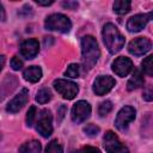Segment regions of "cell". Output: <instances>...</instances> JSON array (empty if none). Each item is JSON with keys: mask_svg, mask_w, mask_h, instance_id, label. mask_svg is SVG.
Segmentation results:
<instances>
[{"mask_svg": "<svg viewBox=\"0 0 153 153\" xmlns=\"http://www.w3.org/2000/svg\"><path fill=\"white\" fill-rule=\"evenodd\" d=\"M81 60L85 69H91L100 56L98 43L93 36H84L81 38Z\"/></svg>", "mask_w": 153, "mask_h": 153, "instance_id": "cell-1", "label": "cell"}, {"mask_svg": "<svg viewBox=\"0 0 153 153\" xmlns=\"http://www.w3.org/2000/svg\"><path fill=\"white\" fill-rule=\"evenodd\" d=\"M102 35H103L104 44L111 54H116L123 48L124 37L121 35V32L114 24H111V23L105 24L103 27Z\"/></svg>", "mask_w": 153, "mask_h": 153, "instance_id": "cell-2", "label": "cell"}, {"mask_svg": "<svg viewBox=\"0 0 153 153\" xmlns=\"http://www.w3.org/2000/svg\"><path fill=\"white\" fill-rule=\"evenodd\" d=\"M44 26L47 30L66 33V32L71 31L72 23L67 16L61 14V13H54V14H50L47 17V19L44 22Z\"/></svg>", "mask_w": 153, "mask_h": 153, "instance_id": "cell-3", "label": "cell"}, {"mask_svg": "<svg viewBox=\"0 0 153 153\" xmlns=\"http://www.w3.org/2000/svg\"><path fill=\"white\" fill-rule=\"evenodd\" d=\"M38 115V114H37ZM53 117L48 109H43L39 111V115L36 117V130L43 136L48 137L53 133Z\"/></svg>", "mask_w": 153, "mask_h": 153, "instance_id": "cell-4", "label": "cell"}, {"mask_svg": "<svg viewBox=\"0 0 153 153\" xmlns=\"http://www.w3.org/2000/svg\"><path fill=\"white\" fill-rule=\"evenodd\" d=\"M54 87L55 90L65 98V99H73L78 92H79V86L67 79H57L54 81Z\"/></svg>", "mask_w": 153, "mask_h": 153, "instance_id": "cell-5", "label": "cell"}, {"mask_svg": "<svg viewBox=\"0 0 153 153\" xmlns=\"http://www.w3.org/2000/svg\"><path fill=\"white\" fill-rule=\"evenodd\" d=\"M104 148L108 153H129V149L127 146H124L120 139L117 137V135L115 133H112L111 130L106 131L104 135Z\"/></svg>", "mask_w": 153, "mask_h": 153, "instance_id": "cell-6", "label": "cell"}, {"mask_svg": "<svg viewBox=\"0 0 153 153\" xmlns=\"http://www.w3.org/2000/svg\"><path fill=\"white\" fill-rule=\"evenodd\" d=\"M135 115H136V111L133 106H123L117 116H116V120H115V126L118 130H126L129 126V123H131L134 120H135Z\"/></svg>", "mask_w": 153, "mask_h": 153, "instance_id": "cell-7", "label": "cell"}, {"mask_svg": "<svg viewBox=\"0 0 153 153\" xmlns=\"http://www.w3.org/2000/svg\"><path fill=\"white\" fill-rule=\"evenodd\" d=\"M91 115V105L86 100L76 102L72 108V121L74 123H81L86 121Z\"/></svg>", "mask_w": 153, "mask_h": 153, "instance_id": "cell-8", "label": "cell"}, {"mask_svg": "<svg viewBox=\"0 0 153 153\" xmlns=\"http://www.w3.org/2000/svg\"><path fill=\"white\" fill-rule=\"evenodd\" d=\"M152 48V43L148 38L146 37H137L134 38L129 45H128V51L135 56H141L145 55L147 51H149Z\"/></svg>", "mask_w": 153, "mask_h": 153, "instance_id": "cell-9", "label": "cell"}, {"mask_svg": "<svg viewBox=\"0 0 153 153\" xmlns=\"http://www.w3.org/2000/svg\"><path fill=\"white\" fill-rule=\"evenodd\" d=\"M116 81L110 75H99L93 82V92L97 96H103L112 90Z\"/></svg>", "mask_w": 153, "mask_h": 153, "instance_id": "cell-10", "label": "cell"}, {"mask_svg": "<svg viewBox=\"0 0 153 153\" xmlns=\"http://www.w3.org/2000/svg\"><path fill=\"white\" fill-rule=\"evenodd\" d=\"M152 19V12L145 13V14H136L128 19L127 22V29L130 32H139L141 31L146 24Z\"/></svg>", "mask_w": 153, "mask_h": 153, "instance_id": "cell-11", "label": "cell"}, {"mask_svg": "<svg viewBox=\"0 0 153 153\" xmlns=\"http://www.w3.org/2000/svg\"><path fill=\"white\" fill-rule=\"evenodd\" d=\"M111 68L115 72V74H117L118 76L123 78V76H127L133 71V62H131L130 59L121 56V57H117L112 62Z\"/></svg>", "mask_w": 153, "mask_h": 153, "instance_id": "cell-12", "label": "cell"}, {"mask_svg": "<svg viewBox=\"0 0 153 153\" xmlns=\"http://www.w3.org/2000/svg\"><path fill=\"white\" fill-rule=\"evenodd\" d=\"M27 100H29V91L26 88H22V91L12 100H10V103L6 106V111L11 114L18 112L20 109H23V106L27 103Z\"/></svg>", "mask_w": 153, "mask_h": 153, "instance_id": "cell-13", "label": "cell"}, {"mask_svg": "<svg viewBox=\"0 0 153 153\" xmlns=\"http://www.w3.org/2000/svg\"><path fill=\"white\" fill-rule=\"evenodd\" d=\"M20 54L23 57L30 60V59H33L37 54H38V50H39V44H38V41L35 39V38H29L26 41H24L22 44H20Z\"/></svg>", "mask_w": 153, "mask_h": 153, "instance_id": "cell-14", "label": "cell"}, {"mask_svg": "<svg viewBox=\"0 0 153 153\" xmlns=\"http://www.w3.org/2000/svg\"><path fill=\"white\" fill-rule=\"evenodd\" d=\"M17 85H18L17 78L12 74H7L6 78L4 79L2 84L0 85V100H2L5 97H7L10 93H12V91L17 87Z\"/></svg>", "mask_w": 153, "mask_h": 153, "instance_id": "cell-15", "label": "cell"}, {"mask_svg": "<svg viewBox=\"0 0 153 153\" xmlns=\"http://www.w3.org/2000/svg\"><path fill=\"white\" fill-rule=\"evenodd\" d=\"M143 84H145V80H143L142 73L139 69H134L131 78L128 80L127 88H128V91H133V90H136V88L142 87Z\"/></svg>", "mask_w": 153, "mask_h": 153, "instance_id": "cell-16", "label": "cell"}, {"mask_svg": "<svg viewBox=\"0 0 153 153\" xmlns=\"http://www.w3.org/2000/svg\"><path fill=\"white\" fill-rule=\"evenodd\" d=\"M23 76L26 81H30V82H37L41 78H42V69L41 67L38 66H31V67H27L24 73H23Z\"/></svg>", "mask_w": 153, "mask_h": 153, "instance_id": "cell-17", "label": "cell"}, {"mask_svg": "<svg viewBox=\"0 0 153 153\" xmlns=\"http://www.w3.org/2000/svg\"><path fill=\"white\" fill-rule=\"evenodd\" d=\"M41 149H42V146L39 141L30 140L19 147L18 153H41Z\"/></svg>", "mask_w": 153, "mask_h": 153, "instance_id": "cell-18", "label": "cell"}, {"mask_svg": "<svg viewBox=\"0 0 153 153\" xmlns=\"http://www.w3.org/2000/svg\"><path fill=\"white\" fill-rule=\"evenodd\" d=\"M131 2L128 0H116L114 2V12L117 14H126L130 11Z\"/></svg>", "mask_w": 153, "mask_h": 153, "instance_id": "cell-19", "label": "cell"}, {"mask_svg": "<svg viewBox=\"0 0 153 153\" xmlns=\"http://www.w3.org/2000/svg\"><path fill=\"white\" fill-rule=\"evenodd\" d=\"M50 99H51V92H50V90L47 88V87L41 88V90L37 92V94H36V100H37L39 104H45V103H48Z\"/></svg>", "mask_w": 153, "mask_h": 153, "instance_id": "cell-20", "label": "cell"}, {"mask_svg": "<svg viewBox=\"0 0 153 153\" xmlns=\"http://www.w3.org/2000/svg\"><path fill=\"white\" fill-rule=\"evenodd\" d=\"M65 75L68 78H79L80 75V66L76 63H72L67 67V69L65 71Z\"/></svg>", "mask_w": 153, "mask_h": 153, "instance_id": "cell-21", "label": "cell"}, {"mask_svg": "<svg viewBox=\"0 0 153 153\" xmlns=\"http://www.w3.org/2000/svg\"><path fill=\"white\" fill-rule=\"evenodd\" d=\"M152 60H153V56L152 55H149V56H147L142 62H141V66H142V71L147 74V75H149V76H152L153 75V66H152Z\"/></svg>", "mask_w": 153, "mask_h": 153, "instance_id": "cell-22", "label": "cell"}, {"mask_svg": "<svg viewBox=\"0 0 153 153\" xmlns=\"http://www.w3.org/2000/svg\"><path fill=\"white\" fill-rule=\"evenodd\" d=\"M45 153H63L62 146L57 142V140H53L48 143L45 148Z\"/></svg>", "mask_w": 153, "mask_h": 153, "instance_id": "cell-23", "label": "cell"}, {"mask_svg": "<svg viewBox=\"0 0 153 153\" xmlns=\"http://www.w3.org/2000/svg\"><path fill=\"white\" fill-rule=\"evenodd\" d=\"M36 117H37V109L36 106H30L29 108V111L26 114V124L27 127H32L33 123L36 122Z\"/></svg>", "mask_w": 153, "mask_h": 153, "instance_id": "cell-24", "label": "cell"}, {"mask_svg": "<svg viewBox=\"0 0 153 153\" xmlns=\"http://www.w3.org/2000/svg\"><path fill=\"white\" fill-rule=\"evenodd\" d=\"M111 110H112V103L110 100H104L100 103V105L98 108V114L103 117V116H106Z\"/></svg>", "mask_w": 153, "mask_h": 153, "instance_id": "cell-25", "label": "cell"}, {"mask_svg": "<svg viewBox=\"0 0 153 153\" xmlns=\"http://www.w3.org/2000/svg\"><path fill=\"white\" fill-rule=\"evenodd\" d=\"M99 127H97L96 124H92V123H90V124H87L85 128H84V133L86 134V135H88V136H91V137H93V136H97V134L99 133Z\"/></svg>", "mask_w": 153, "mask_h": 153, "instance_id": "cell-26", "label": "cell"}, {"mask_svg": "<svg viewBox=\"0 0 153 153\" xmlns=\"http://www.w3.org/2000/svg\"><path fill=\"white\" fill-rule=\"evenodd\" d=\"M11 67L13 71H19L23 67V61L18 56H13L11 60Z\"/></svg>", "mask_w": 153, "mask_h": 153, "instance_id": "cell-27", "label": "cell"}, {"mask_svg": "<svg viewBox=\"0 0 153 153\" xmlns=\"http://www.w3.org/2000/svg\"><path fill=\"white\" fill-rule=\"evenodd\" d=\"M76 153H100V151L97 147L85 146V147H81L79 151H76Z\"/></svg>", "mask_w": 153, "mask_h": 153, "instance_id": "cell-28", "label": "cell"}, {"mask_svg": "<svg viewBox=\"0 0 153 153\" xmlns=\"http://www.w3.org/2000/svg\"><path fill=\"white\" fill-rule=\"evenodd\" d=\"M62 6L65 8H68V10H75L79 6V4L76 1H63L62 2Z\"/></svg>", "mask_w": 153, "mask_h": 153, "instance_id": "cell-29", "label": "cell"}, {"mask_svg": "<svg viewBox=\"0 0 153 153\" xmlns=\"http://www.w3.org/2000/svg\"><path fill=\"white\" fill-rule=\"evenodd\" d=\"M66 111H67V108H66V105L61 104V106H60V108H59V110H57V115H59V121H61V120L63 118V116H65Z\"/></svg>", "mask_w": 153, "mask_h": 153, "instance_id": "cell-30", "label": "cell"}, {"mask_svg": "<svg viewBox=\"0 0 153 153\" xmlns=\"http://www.w3.org/2000/svg\"><path fill=\"white\" fill-rule=\"evenodd\" d=\"M142 97H143V99H145V100H147V102H151V100L153 99V93H152V88L149 87V88H148V90H147L146 92H143V96H142Z\"/></svg>", "mask_w": 153, "mask_h": 153, "instance_id": "cell-31", "label": "cell"}, {"mask_svg": "<svg viewBox=\"0 0 153 153\" xmlns=\"http://www.w3.org/2000/svg\"><path fill=\"white\" fill-rule=\"evenodd\" d=\"M37 5H39V6H49V5H51L54 1L53 0H49V1H41V0H36L35 1Z\"/></svg>", "mask_w": 153, "mask_h": 153, "instance_id": "cell-32", "label": "cell"}, {"mask_svg": "<svg viewBox=\"0 0 153 153\" xmlns=\"http://www.w3.org/2000/svg\"><path fill=\"white\" fill-rule=\"evenodd\" d=\"M5 18H6V13H5V10H4L2 4L0 2V22H4Z\"/></svg>", "mask_w": 153, "mask_h": 153, "instance_id": "cell-33", "label": "cell"}, {"mask_svg": "<svg viewBox=\"0 0 153 153\" xmlns=\"http://www.w3.org/2000/svg\"><path fill=\"white\" fill-rule=\"evenodd\" d=\"M5 61H6L5 56H4V55H0V71L2 69V67H4V65H5Z\"/></svg>", "mask_w": 153, "mask_h": 153, "instance_id": "cell-34", "label": "cell"}]
</instances>
